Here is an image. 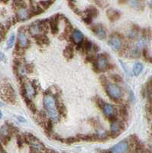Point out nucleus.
I'll use <instances>...</instances> for the list:
<instances>
[{
	"mask_svg": "<svg viewBox=\"0 0 152 153\" xmlns=\"http://www.w3.org/2000/svg\"><path fill=\"white\" fill-rule=\"evenodd\" d=\"M64 56L66 57V58H71L73 56V48L71 47V46H67V47L65 48L64 50Z\"/></svg>",
	"mask_w": 152,
	"mask_h": 153,
	"instance_id": "22",
	"label": "nucleus"
},
{
	"mask_svg": "<svg viewBox=\"0 0 152 153\" xmlns=\"http://www.w3.org/2000/svg\"><path fill=\"white\" fill-rule=\"evenodd\" d=\"M25 139L28 141V143L30 144L31 148L34 149V152H43L45 149L44 145L38 140L34 136L32 135L28 134L25 137Z\"/></svg>",
	"mask_w": 152,
	"mask_h": 153,
	"instance_id": "5",
	"label": "nucleus"
},
{
	"mask_svg": "<svg viewBox=\"0 0 152 153\" xmlns=\"http://www.w3.org/2000/svg\"><path fill=\"white\" fill-rule=\"evenodd\" d=\"M53 2H54V0H47V1H43V2H41L40 4H41V6H42L41 8L47 9V8H48Z\"/></svg>",
	"mask_w": 152,
	"mask_h": 153,
	"instance_id": "24",
	"label": "nucleus"
},
{
	"mask_svg": "<svg viewBox=\"0 0 152 153\" xmlns=\"http://www.w3.org/2000/svg\"><path fill=\"white\" fill-rule=\"evenodd\" d=\"M2 113H1V111H0V119H2Z\"/></svg>",
	"mask_w": 152,
	"mask_h": 153,
	"instance_id": "29",
	"label": "nucleus"
},
{
	"mask_svg": "<svg viewBox=\"0 0 152 153\" xmlns=\"http://www.w3.org/2000/svg\"><path fill=\"white\" fill-rule=\"evenodd\" d=\"M15 36L14 34H12L9 37V38L7 41V48H11L13 47V45L15 44Z\"/></svg>",
	"mask_w": 152,
	"mask_h": 153,
	"instance_id": "23",
	"label": "nucleus"
},
{
	"mask_svg": "<svg viewBox=\"0 0 152 153\" xmlns=\"http://www.w3.org/2000/svg\"><path fill=\"white\" fill-rule=\"evenodd\" d=\"M123 128L124 127H123V124L122 123V122L118 119H112L111 126H110V131H111L112 135L117 136L123 130Z\"/></svg>",
	"mask_w": 152,
	"mask_h": 153,
	"instance_id": "12",
	"label": "nucleus"
},
{
	"mask_svg": "<svg viewBox=\"0 0 152 153\" xmlns=\"http://www.w3.org/2000/svg\"><path fill=\"white\" fill-rule=\"evenodd\" d=\"M101 108L103 110V114L105 115L108 119H110V120H112V119H115L116 115V108L112 105L103 103L102 105H101Z\"/></svg>",
	"mask_w": 152,
	"mask_h": 153,
	"instance_id": "7",
	"label": "nucleus"
},
{
	"mask_svg": "<svg viewBox=\"0 0 152 153\" xmlns=\"http://www.w3.org/2000/svg\"><path fill=\"white\" fill-rule=\"evenodd\" d=\"M142 70H143V64L141 63H136L133 67V73L135 76L139 75Z\"/></svg>",
	"mask_w": 152,
	"mask_h": 153,
	"instance_id": "20",
	"label": "nucleus"
},
{
	"mask_svg": "<svg viewBox=\"0 0 152 153\" xmlns=\"http://www.w3.org/2000/svg\"><path fill=\"white\" fill-rule=\"evenodd\" d=\"M107 16L110 19V21H116L119 19L120 12L118 11L114 10V9H109L107 11Z\"/></svg>",
	"mask_w": 152,
	"mask_h": 153,
	"instance_id": "16",
	"label": "nucleus"
},
{
	"mask_svg": "<svg viewBox=\"0 0 152 153\" xmlns=\"http://www.w3.org/2000/svg\"><path fill=\"white\" fill-rule=\"evenodd\" d=\"M95 62H96L95 68L98 71H104V70H107L109 68V60H108V57L104 55V54L99 55L96 58Z\"/></svg>",
	"mask_w": 152,
	"mask_h": 153,
	"instance_id": "4",
	"label": "nucleus"
},
{
	"mask_svg": "<svg viewBox=\"0 0 152 153\" xmlns=\"http://www.w3.org/2000/svg\"><path fill=\"white\" fill-rule=\"evenodd\" d=\"M92 30L93 33H94L97 37H98L99 39H104L106 36V34H105V31L103 28V26L102 25H95L92 27Z\"/></svg>",
	"mask_w": 152,
	"mask_h": 153,
	"instance_id": "13",
	"label": "nucleus"
},
{
	"mask_svg": "<svg viewBox=\"0 0 152 153\" xmlns=\"http://www.w3.org/2000/svg\"><path fill=\"white\" fill-rule=\"evenodd\" d=\"M86 14L87 17H90L91 19L94 17H97V15H98V11L96 8L94 7H90L89 9H86Z\"/></svg>",
	"mask_w": 152,
	"mask_h": 153,
	"instance_id": "18",
	"label": "nucleus"
},
{
	"mask_svg": "<svg viewBox=\"0 0 152 153\" xmlns=\"http://www.w3.org/2000/svg\"><path fill=\"white\" fill-rule=\"evenodd\" d=\"M120 113L123 118H126V116H128V113H127V109L125 106H122L120 109Z\"/></svg>",
	"mask_w": 152,
	"mask_h": 153,
	"instance_id": "25",
	"label": "nucleus"
},
{
	"mask_svg": "<svg viewBox=\"0 0 152 153\" xmlns=\"http://www.w3.org/2000/svg\"><path fill=\"white\" fill-rule=\"evenodd\" d=\"M29 45V39H28L27 34L23 30L18 33V46L21 49L27 48Z\"/></svg>",
	"mask_w": 152,
	"mask_h": 153,
	"instance_id": "10",
	"label": "nucleus"
},
{
	"mask_svg": "<svg viewBox=\"0 0 152 153\" xmlns=\"http://www.w3.org/2000/svg\"><path fill=\"white\" fill-rule=\"evenodd\" d=\"M109 44L111 46L112 48L116 51H120L122 48V46H123L122 38L118 35H116V34L111 35L109 40Z\"/></svg>",
	"mask_w": 152,
	"mask_h": 153,
	"instance_id": "9",
	"label": "nucleus"
},
{
	"mask_svg": "<svg viewBox=\"0 0 152 153\" xmlns=\"http://www.w3.org/2000/svg\"><path fill=\"white\" fill-rule=\"evenodd\" d=\"M1 96L3 98V100L9 103H14L15 101V90H13L12 86L10 84H5L2 87V90H1Z\"/></svg>",
	"mask_w": 152,
	"mask_h": 153,
	"instance_id": "3",
	"label": "nucleus"
},
{
	"mask_svg": "<svg viewBox=\"0 0 152 153\" xmlns=\"http://www.w3.org/2000/svg\"><path fill=\"white\" fill-rule=\"evenodd\" d=\"M1 1H2V2H7L8 1H9V0H1Z\"/></svg>",
	"mask_w": 152,
	"mask_h": 153,
	"instance_id": "28",
	"label": "nucleus"
},
{
	"mask_svg": "<svg viewBox=\"0 0 152 153\" xmlns=\"http://www.w3.org/2000/svg\"><path fill=\"white\" fill-rule=\"evenodd\" d=\"M105 88L108 96L112 100L117 101V100H119L122 98V89L118 85H116L115 83L106 82L105 84Z\"/></svg>",
	"mask_w": 152,
	"mask_h": 153,
	"instance_id": "2",
	"label": "nucleus"
},
{
	"mask_svg": "<svg viewBox=\"0 0 152 153\" xmlns=\"http://www.w3.org/2000/svg\"><path fill=\"white\" fill-rule=\"evenodd\" d=\"M71 38H72V40L75 44L77 45H80L82 43V41H84V34L82 33L79 30H74L73 32H72V35H71Z\"/></svg>",
	"mask_w": 152,
	"mask_h": 153,
	"instance_id": "14",
	"label": "nucleus"
},
{
	"mask_svg": "<svg viewBox=\"0 0 152 153\" xmlns=\"http://www.w3.org/2000/svg\"><path fill=\"white\" fill-rule=\"evenodd\" d=\"M2 40V34H1V32H0V41Z\"/></svg>",
	"mask_w": 152,
	"mask_h": 153,
	"instance_id": "30",
	"label": "nucleus"
},
{
	"mask_svg": "<svg viewBox=\"0 0 152 153\" xmlns=\"http://www.w3.org/2000/svg\"><path fill=\"white\" fill-rule=\"evenodd\" d=\"M129 142H128L126 139H125V140L121 141L120 143L115 145L112 147L109 150H108V152L112 153H122L126 152L129 151Z\"/></svg>",
	"mask_w": 152,
	"mask_h": 153,
	"instance_id": "6",
	"label": "nucleus"
},
{
	"mask_svg": "<svg viewBox=\"0 0 152 153\" xmlns=\"http://www.w3.org/2000/svg\"><path fill=\"white\" fill-rule=\"evenodd\" d=\"M28 71V70L27 69V68L25 66L22 65V64H18L17 66V74L21 77H23Z\"/></svg>",
	"mask_w": 152,
	"mask_h": 153,
	"instance_id": "19",
	"label": "nucleus"
},
{
	"mask_svg": "<svg viewBox=\"0 0 152 153\" xmlns=\"http://www.w3.org/2000/svg\"><path fill=\"white\" fill-rule=\"evenodd\" d=\"M44 106L52 122H58L60 119V113L55 97L51 94H45L44 96Z\"/></svg>",
	"mask_w": 152,
	"mask_h": 153,
	"instance_id": "1",
	"label": "nucleus"
},
{
	"mask_svg": "<svg viewBox=\"0 0 152 153\" xmlns=\"http://www.w3.org/2000/svg\"><path fill=\"white\" fill-rule=\"evenodd\" d=\"M129 4L131 8L135 9H140V7H141L140 0H129Z\"/></svg>",
	"mask_w": 152,
	"mask_h": 153,
	"instance_id": "21",
	"label": "nucleus"
},
{
	"mask_svg": "<svg viewBox=\"0 0 152 153\" xmlns=\"http://www.w3.org/2000/svg\"><path fill=\"white\" fill-rule=\"evenodd\" d=\"M23 93L25 94V99H31L36 94V89L34 87V84L31 82L26 81L24 82L23 84Z\"/></svg>",
	"mask_w": 152,
	"mask_h": 153,
	"instance_id": "8",
	"label": "nucleus"
},
{
	"mask_svg": "<svg viewBox=\"0 0 152 153\" xmlns=\"http://www.w3.org/2000/svg\"><path fill=\"white\" fill-rule=\"evenodd\" d=\"M112 79H114L115 80V81H120V80H121V77H120L119 76H118V75H114L113 76H112Z\"/></svg>",
	"mask_w": 152,
	"mask_h": 153,
	"instance_id": "26",
	"label": "nucleus"
},
{
	"mask_svg": "<svg viewBox=\"0 0 152 153\" xmlns=\"http://www.w3.org/2000/svg\"><path fill=\"white\" fill-rule=\"evenodd\" d=\"M148 38H147V37L144 36L143 35V36L141 37L139 40H138V41L137 47L136 48H137L138 50L144 48L146 47L147 44H148Z\"/></svg>",
	"mask_w": 152,
	"mask_h": 153,
	"instance_id": "17",
	"label": "nucleus"
},
{
	"mask_svg": "<svg viewBox=\"0 0 152 153\" xmlns=\"http://www.w3.org/2000/svg\"><path fill=\"white\" fill-rule=\"evenodd\" d=\"M31 16V14L30 10H28L25 6L20 7V8L17 9L16 17H17V19H18V21H26Z\"/></svg>",
	"mask_w": 152,
	"mask_h": 153,
	"instance_id": "11",
	"label": "nucleus"
},
{
	"mask_svg": "<svg viewBox=\"0 0 152 153\" xmlns=\"http://www.w3.org/2000/svg\"><path fill=\"white\" fill-rule=\"evenodd\" d=\"M0 148H1V137H0Z\"/></svg>",
	"mask_w": 152,
	"mask_h": 153,
	"instance_id": "32",
	"label": "nucleus"
},
{
	"mask_svg": "<svg viewBox=\"0 0 152 153\" xmlns=\"http://www.w3.org/2000/svg\"><path fill=\"white\" fill-rule=\"evenodd\" d=\"M58 22H59V18L58 15H56L54 18H52L50 21V26L51 28L52 33L56 34L58 32Z\"/></svg>",
	"mask_w": 152,
	"mask_h": 153,
	"instance_id": "15",
	"label": "nucleus"
},
{
	"mask_svg": "<svg viewBox=\"0 0 152 153\" xmlns=\"http://www.w3.org/2000/svg\"><path fill=\"white\" fill-rule=\"evenodd\" d=\"M5 54L3 53H1L0 52V61H4L5 60Z\"/></svg>",
	"mask_w": 152,
	"mask_h": 153,
	"instance_id": "27",
	"label": "nucleus"
},
{
	"mask_svg": "<svg viewBox=\"0 0 152 153\" xmlns=\"http://www.w3.org/2000/svg\"><path fill=\"white\" fill-rule=\"evenodd\" d=\"M4 106V105H3V103H2V102H0V106Z\"/></svg>",
	"mask_w": 152,
	"mask_h": 153,
	"instance_id": "31",
	"label": "nucleus"
}]
</instances>
